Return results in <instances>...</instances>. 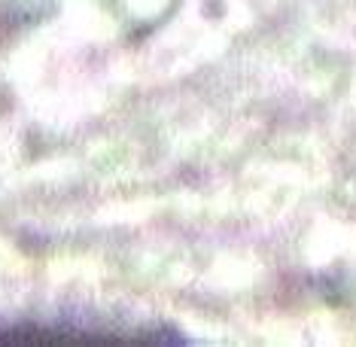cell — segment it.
Instances as JSON below:
<instances>
[{
	"label": "cell",
	"instance_id": "cell-1",
	"mask_svg": "<svg viewBox=\"0 0 356 347\" xmlns=\"http://www.w3.org/2000/svg\"><path fill=\"white\" fill-rule=\"evenodd\" d=\"M110 329L86 323H25V326H0V341H110Z\"/></svg>",
	"mask_w": 356,
	"mask_h": 347
}]
</instances>
